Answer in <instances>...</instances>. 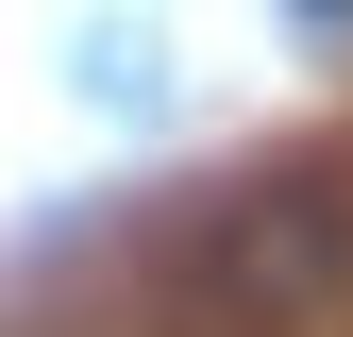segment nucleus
Listing matches in <instances>:
<instances>
[{"mask_svg": "<svg viewBox=\"0 0 353 337\" xmlns=\"http://www.w3.org/2000/svg\"><path fill=\"white\" fill-rule=\"evenodd\" d=\"M336 270H353V202H320V186H270L219 236V287H236V304H320Z\"/></svg>", "mask_w": 353, "mask_h": 337, "instance_id": "1", "label": "nucleus"}]
</instances>
